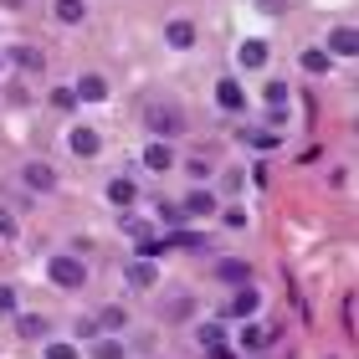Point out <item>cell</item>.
Returning a JSON list of instances; mask_svg holds the SVG:
<instances>
[{"label": "cell", "mask_w": 359, "mask_h": 359, "mask_svg": "<svg viewBox=\"0 0 359 359\" xmlns=\"http://www.w3.org/2000/svg\"><path fill=\"white\" fill-rule=\"evenodd\" d=\"M0 67H6V52H0Z\"/></svg>", "instance_id": "obj_36"}, {"label": "cell", "mask_w": 359, "mask_h": 359, "mask_svg": "<svg viewBox=\"0 0 359 359\" xmlns=\"http://www.w3.org/2000/svg\"><path fill=\"white\" fill-rule=\"evenodd\" d=\"M303 72H329V52H303Z\"/></svg>", "instance_id": "obj_23"}, {"label": "cell", "mask_w": 359, "mask_h": 359, "mask_svg": "<svg viewBox=\"0 0 359 359\" xmlns=\"http://www.w3.org/2000/svg\"><path fill=\"white\" fill-rule=\"evenodd\" d=\"M267 62V41H241V67H262Z\"/></svg>", "instance_id": "obj_18"}, {"label": "cell", "mask_w": 359, "mask_h": 359, "mask_svg": "<svg viewBox=\"0 0 359 359\" xmlns=\"http://www.w3.org/2000/svg\"><path fill=\"white\" fill-rule=\"evenodd\" d=\"M257 6H262L267 15H277V11H287V0H257Z\"/></svg>", "instance_id": "obj_34"}, {"label": "cell", "mask_w": 359, "mask_h": 359, "mask_svg": "<svg viewBox=\"0 0 359 359\" xmlns=\"http://www.w3.org/2000/svg\"><path fill=\"white\" fill-rule=\"evenodd\" d=\"M26 185H31V190H57L52 165H41V159H36V165H26Z\"/></svg>", "instance_id": "obj_13"}, {"label": "cell", "mask_w": 359, "mask_h": 359, "mask_svg": "<svg viewBox=\"0 0 359 359\" xmlns=\"http://www.w3.org/2000/svg\"><path fill=\"white\" fill-rule=\"evenodd\" d=\"M123 277H128V287H154V283H159V267L139 257V262H128V267H123Z\"/></svg>", "instance_id": "obj_6"}, {"label": "cell", "mask_w": 359, "mask_h": 359, "mask_svg": "<svg viewBox=\"0 0 359 359\" xmlns=\"http://www.w3.org/2000/svg\"><path fill=\"white\" fill-rule=\"evenodd\" d=\"M108 201L118 205V210H128L139 201V190H134V180H108Z\"/></svg>", "instance_id": "obj_9"}, {"label": "cell", "mask_w": 359, "mask_h": 359, "mask_svg": "<svg viewBox=\"0 0 359 359\" xmlns=\"http://www.w3.org/2000/svg\"><path fill=\"white\" fill-rule=\"evenodd\" d=\"M257 149H277V144H283V134H247Z\"/></svg>", "instance_id": "obj_27"}, {"label": "cell", "mask_w": 359, "mask_h": 359, "mask_svg": "<svg viewBox=\"0 0 359 359\" xmlns=\"http://www.w3.org/2000/svg\"><path fill=\"white\" fill-rule=\"evenodd\" d=\"M77 97H88V103H103V97H108V83H103V77H97V72H88V77H77V88H72Z\"/></svg>", "instance_id": "obj_8"}, {"label": "cell", "mask_w": 359, "mask_h": 359, "mask_svg": "<svg viewBox=\"0 0 359 359\" xmlns=\"http://www.w3.org/2000/svg\"><path fill=\"white\" fill-rule=\"evenodd\" d=\"M52 103H57V108H77V93H72V88H62V93L52 97Z\"/></svg>", "instance_id": "obj_33"}, {"label": "cell", "mask_w": 359, "mask_h": 359, "mask_svg": "<svg viewBox=\"0 0 359 359\" xmlns=\"http://www.w3.org/2000/svg\"><path fill=\"white\" fill-rule=\"evenodd\" d=\"M11 308H15V287L0 283V313H11Z\"/></svg>", "instance_id": "obj_32"}, {"label": "cell", "mask_w": 359, "mask_h": 359, "mask_svg": "<svg viewBox=\"0 0 359 359\" xmlns=\"http://www.w3.org/2000/svg\"><path fill=\"white\" fill-rule=\"evenodd\" d=\"M226 313H231V318H252L257 313V292L252 287H236V298L226 303Z\"/></svg>", "instance_id": "obj_12"}, {"label": "cell", "mask_w": 359, "mask_h": 359, "mask_svg": "<svg viewBox=\"0 0 359 359\" xmlns=\"http://www.w3.org/2000/svg\"><path fill=\"white\" fill-rule=\"evenodd\" d=\"M11 62H15L21 72H41V67H46V57L36 52V46H11Z\"/></svg>", "instance_id": "obj_11"}, {"label": "cell", "mask_w": 359, "mask_h": 359, "mask_svg": "<svg viewBox=\"0 0 359 359\" xmlns=\"http://www.w3.org/2000/svg\"><path fill=\"white\" fill-rule=\"evenodd\" d=\"M185 170H190L195 180H205V175H210V159H201V154H195V159H190V165H185Z\"/></svg>", "instance_id": "obj_30"}, {"label": "cell", "mask_w": 359, "mask_h": 359, "mask_svg": "<svg viewBox=\"0 0 359 359\" xmlns=\"http://www.w3.org/2000/svg\"><path fill=\"white\" fill-rule=\"evenodd\" d=\"M267 339H277V329H262V323H241V344H247V349H262Z\"/></svg>", "instance_id": "obj_16"}, {"label": "cell", "mask_w": 359, "mask_h": 359, "mask_svg": "<svg viewBox=\"0 0 359 359\" xmlns=\"http://www.w3.org/2000/svg\"><path fill=\"white\" fill-rule=\"evenodd\" d=\"M0 241H15V221H11V210H0Z\"/></svg>", "instance_id": "obj_29"}, {"label": "cell", "mask_w": 359, "mask_h": 359, "mask_svg": "<svg viewBox=\"0 0 359 359\" xmlns=\"http://www.w3.org/2000/svg\"><path fill=\"white\" fill-rule=\"evenodd\" d=\"M83 15H88L83 0H57V21H62V26H77Z\"/></svg>", "instance_id": "obj_17"}, {"label": "cell", "mask_w": 359, "mask_h": 359, "mask_svg": "<svg viewBox=\"0 0 359 359\" xmlns=\"http://www.w3.org/2000/svg\"><path fill=\"white\" fill-rule=\"evenodd\" d=\"M144 118H149V128L159 134V144L175 139V134H185V113H180L175 103H149V113H144Z\"/></svg>", "instance_id": "obj_2"}, {"label": "cell", "mask_w": 359, "mask_h": 359, "mask_svg": "<svg viewBox=\"0 0 359 359\" xmlns=\"http://www.w3.org/2000/svg\"><path fill=\"white\" fill-rule=\"evenodd\" d=\"M144 165H149V170H159V175H165L170 165H175V154H170V144H149V149H144Z\"/></svg>", "instance_id": "obj_14"}, {"label": "cell", "mask_w": 359, "mask_h": 359, "mask_svg": "<svg viewBox=\"0 0 359 359\" xmlns=\"http://www.w3.org/2000/svg\"><path fill=\"white\" fill-rule=\"evenodd\" d=\"M159 216H165V226H185V210L180 205H159Z\"/></svg>", "instance_id": "obj_25"}, {"label": "cell", "mask_w": 359, "mask_h": 359, "mask_svg": "<svg viewBox=\"0 0 359 359\" xmlns=\"http://www.w3.org/2000/svg\"><path fill=\"white\" fill-rule=\"evenodd\" d=\"M67 149H72V154H83V159H93L97 149H103V139H97L93 128H72V134H67Z\"/></svg>", "instance_id": "obj_5"}, {"label": "cell", "mask_w": 359, "mask_h": 359, "mask_svg": "<svg viewBox=\"0 0 359 359\" xmlns=\"http://www.w3.org/2000/svg\"><path fill=\"white\" fill-rule=\"evenodd\" d=\"M159 247H185V252H205V236H201V231H175V236H159Z\"/></svg>", "instance_id": "obj_15"}, {"label": "cell", "mask_w": 359, "mask_h": 359, "mask_svg": "<svg viewBox=\"0 0 359 359\" xmlns=\"http://www.w3.org/2000/svg\"><path fill=\"white\" fill-rule=\"evenodd\" d=\"M165 313H170V318H185V313H190V298H170Z\"/></svg>", "instance_id": "obj_31"}, {"label": "cell", "mask_w": 359, "mask_h": 359, "mask_svg": "<svg viewBox=\"0 0 359 359\" xmlns=\"http://www.w3.org/2000/svg\"><path fill=\"white\" fill-rule=\"evenodd\" d=\"M180 210H185V221H201V216L216 210V195H210V190H190L185 201H180Z\"/></svg>", "instance_id": "obj_4"}, {"label": "cell", "mask_w": 359, "mask_h": 359, "mask_svg": "<svg viewBox=\"0 0 359 359\" xmlns=\"http://www.w3.org/2000/svg\"><path fill=\"white\" fill-rule=\"evenodd\" d=\"M15 329H21L26 339H41V334H46V318H36V313H26V318H15Z\"/></svg>", "instance_id": "obj_21"}, {"label": "cell", "mask_w": 359, "mask_h": 359, "mask_svg": "<svg viewBox=\"0 0 359 359\" xmlns=\"http://www.w3.org/2000/svg\"><path fill=\"white\" fill-rule=\"evenodd\" d=\"M329 52H334V57H354V52H359L354 26H339V31H329Z\"/></svg>", "instance_id": "obj_7"}, {"label": "cell", "mask_w": 359, "mask_h": 359, "mask_svg": "<svg viewBox=\"0 0 359 359\" xmlns=\"http://www.w3.org/2000/svg\"><path fill=\"white\" fill-rule=\"evenodd\" d=\"M216 272L226 277V283H247V277H252V272H247V262H236V257H226V262H221Z\"/></svg>", "instance_id": "obj_20"}, {"label": "cell", "mask_w": 359, "mask_h": 359, "mask_svg": "<svg viewBox=\"0 0 359 359\" xmlns=\"http://www.w3.org/2000/svg\"><path fill=\"white\" fill-rule=\"evenodd\" d=\"M201 344H205V349L221 344V323H205V329H201Z\"/></svg>", "instance_id": "obj_24"}, {"label": "cell", "mask_w": 359, "mask_h": 359, "mask_svg": "<svg viewBox=\"0 0 359 359\" xmlns=\"http://www.w3.org/2000/svg\"><path fill=\"white\" fill-rule=\"evenodd\" d=\"M93 359H123V344H118V339H97Z\"/></svg>", "instance_id": "obj_22"}, {"label": "cell", "mask_w": 359, "mask_h": 359, "mask_svg": "<svg viewBox=\"0 0 359 359\" xmlns=\"http://www.w3.org/2000/svg\"><path fill=\"white\" fill-rule=\"evenodd\" d=\"M46 359H77V344H52V349H46Z\"/></svg>", "instance_id": "obj_28"}, {"label": "cell", "mask_w": 359, "mask_h": 359, "mask_svg": "<svg viewBox=\"0 0 359 359\" xmlns=\"http://www.w3.org/2000/svg\"><path fill=\"white\" fill-rule=\"evenodd\" d=\"M267 103H272V108H287V88L272 83V88H267Z\"/></svg>", "instance_id": "obj_26"}, {"label": "cell", "mask_w": 359, "mask_h": 359, "mask_svg": "<svg viewBox=\"0 0 359 359\" xmlns=\"http://www.w3.org/2000/svg\"><path fill=\"white\" fill-rule=\"evenodd\" d=\"M123 323H128V313H123V308H103V313H97V329H108V334H118Z\"/></svg>", "instance_id": "obj_19"}, {"label": "cell", "mask_w": 359, "mask_h": 359, "mask_svg": "<svg viewBox=\"0 0 359 359\" xmlns=\"http://www.w3.org/2000/svg\"><path fill=\"white\" fill-rule=\"evenodd\" d=\"M46 277H52L57 287H67V292H77V287L88 283V267L77 262V257H67V252H57L52 262H46Z\"/></svg>", "instance_id": "obj_1"}, {"label": "cell", "mask_w": 359, "mask_h": 359, "mask_svg": "<svg viewBox=\"0 0 359 359\" xmlns=\"http://www.w3.org/2000/svg\"><path fill=\"white\" fill-rule=\"evenodd\" d=\"M165 41L175 46V52H185V46H195V26L190 21H170L165 26Z\"/></svg>", "instance_id": "obj_10"}, {"label": "cell", "mask_w": 359, "mask_h": 359, "mask_svg": "<svg viewBox=\"0 0 359 359\" xmlns=\"http://www.w3.org/2000/svg\"><path fill=\"white\" fill-rule=\"evenodd\" d=\"M216 103H221L226 113H241V108H247V93H241L236 77H221V83H216Z\"/></svg>", "instance_id": "obj_3"}, {"label": "cell", "mask_w": 359, "mask_h": 359, "mask_svg": "<svg viewBox=\"0 0 359 359\" xmlns=\"http://www.w3.org/2000/svg\"><path fill=\"white\" fill-rule=\"evenodd\" d=\"M0 6H6V11H21V6H26V0H0Z\"/></svg>", "instance_id": "obj_35"}]
</instances>
